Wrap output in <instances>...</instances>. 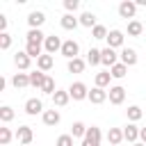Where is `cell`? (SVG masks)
<instances>
[{"instance_id":"cell-1","label":"cell","mask_w":146,"mask_h":146,"mask_svg":"<svg viewBox=\"0 0 146 146\" xmlns=\"http://www.w3.org/2000/svg\"><path fill=\"white\" fill-rule=\"evenodd\" d=\"M68 94H71L73 100H84V98H89V89H87L84 82H73V84L68 87Z\"/></svg>"},{"instance_id":"cell-2","label":"cell","mask_w":146,"mask_h":146,"mask_svg":"<svg viewBox=\"0 0 146 146\" xmlns=\"http://www.w3.org/2000/svg\"><path fill=\"white\" fill-rule=\"evenodd\" d=\"M82 146H100V128L98 125H91L82 139Z\"/></svg>"},{"instance_id":"cell-3","label":"cell","mask_w":146,"mask_h":146,"mask_svg":"<svg viewBox=\"0 0 146 146\" xmlns=\"http://www.w3.org/2000/svg\"><path fill=\"white\" fill-rule=\"evenodd\" d=\"M78 52H80V46H78V41H73V39H68V41H64V46H62V55L71 62V59H75L78 57Z\"/></svg>"},{"instance_id":"cell-4","label":"cell","mask_w":146,"mask_h":146,"mask_svg":"<svg viewBox=\"0 0 146 146\" xmlns=\"http://www.w3.org/2000/svg\"><path fill=\"white\" fill-rule=\"evenodd\" d=\"M43 46H46V55H55L57 50L62 52V46H64V43H62V39H59V36L50 34V36H46V43H43Z\"/></svg>"},{"instance_id":"cell-5","label":"cell","mask_w":146,"mask_h":146,"mask_svg":"<svg viewBox=\"0 0 146 146\" xmlns=\"http://www.w3.org/2000/svg\"><path fill=\"white\" fill-rule=\"evenodd\" d=\"M107 98H110V103L112 105H121L123 100H125V89L123 87H110V91H107Z\"/></svg>"},{"instance_id":"cell-6","label":"cell","mask_w":146,"mask_h":146,"mask_svg":"<svg viewBox=\"0 0 146 146\" xmlns=\"http://www.w3.org/2000/svg\"><path fill=\"white\" fill-rule=\"evenodd\" d=\"M135 11H137V2L123 0V2L119 5V16H121V18H135Z\"/></svg>"},{"instance_id":"cell-7","label":"cell","mask_w":146,"mask_h":146,"mask_svg":"<svg viewBox=\"0 0 146 146\" xmlns=\"http://www.w3.org/2000/svg\"><path fill=\"white\" fill-rule=\"evenodd\" d=\"M16 139L23 144V146H32V128L30 125H21L16 130Z\"/></svg>"},{"instance_id":"cell-8","label":"cell","mask_w":146,"mask_h":146,"mask_svg":"<svg viewBox=\"0 0 146 146\" xmlns=\"http://www.w3.org/2000/svg\"><path fill=\"white\" fill-rule=\"evenodd\" d=\"M43 21H46V14H43V11H30V16H27L30 30H39V27L43 25Z\"/></svg>"},{"instance_id":"cell-9","label":"cell","mask_w":146,"mask_h":146,"mask_svg":"<svg viewBox=\"0 0 146 146\" xmlns=\"http://www.w3.org/2000/svg\"><path fill=\"white\" fill-rule=\"evenodd\" d=\"M123 46V32L121 30H110L107 34V48H119Z\"/></svg>"},{"instance_id":"cell-10","label":"cell","mask_w":146,"mask_h":146,"mask_svg":"<svg viewBox=\"0 0 146 146\" xmlns=\"http://www.w3.org/2000/svg\"><path fill=\"white\" fill-rule=\"evenodd\" d=\"M100 57H103V66H107V68H112L114 64H119L114 48H103V50H100Z\"/></svg>"},{"instance_id":"cell-11","label":"cell","mask_w":146,"mask_h":146,"mask_svg":"<svg viewBox=\"0 0 146 146\" xmlns=\"http://www.w3.org/2000/svg\"><path fill=\"white\" fill-rule=\"evenodd\" d=\"M30 59H32V57H30L25 50H18V52L14 55V64H16L21 71H27V68H30Z\"/></svg>"},{"instance_id":"cell-12","label":"cell","mask_w":146,"mask_h":146,"mask_svg":"<svg viewBox=\"0 0 146 146\" xmlns=\"http://www.w3.org/2000/svg\"><path fill=\"white\" fill-rule=\"evenodd\" d=\"M121 62L125 66H135L137 64V50L135 48H123L121 50Z\"/></svg>"},{"instance_id":"cell-13","label":"cell","mask_w":146,"mask_h":146,"mask_svg":"<svg viewBox=\"0 0 146 146\" xmlns=\"http://www.w3.org/2000/svg\"><path fill=\"white\" fill-rule=\"evenodd\" d=\"M89 100H91L94 105H100V103H105V100H107V91H105V89H100V87H94V89L89 91Z\"/></svg>"},{"instance_id":"cell-14","label":"cell","mask_w":146,"mask_h":146,"mask_svg":"<svg viewBox=\"0 0 146 146\" xmlns=\"http://www.w3.org/2000/svg\"><path fill=\"white\" fill-rule=\"evenodd\" d=\"M68 100H71V94H68V89L64 91V89H57L55 94H52V103L57 105V107H64V105H68Z\"/></svg>"},{"instance_id":"cell-15","label":"cell","mask_w":146,"mask_h":146,"mask_svg":"<svg viewBox=\"0 0 146 146\" xmlns=\"http://www.w3.org/2000/svg\"><path fill=\"white\" fill-rule=\"evenodd\" d=\"M137 137H139V128H137L135 123H128V125L123 128V139L130 141V144H137Z\"/></svg>"},{"instance_id":"cell-16","label":"cell","mask_w":146,"mask_h":146,"mask_svg":"<svg viewBox=\"0 0 146 146\" xmlns=\"http://www.w3.org/2000/svg\"><path fill=\"white\" fill-rule=\"evenodd\" d=\"M46 73L43 71H32L30 73V87H36V89H41L43 87V82H46Z\"/></svg>"},{"instance_id":"cell-17","label":"cell","mask_w":146,"mask_h":146,"mask_svg":"<svg viewBox=\"0 0 146 146\" xmlns=\"http://www.w3.org/2000/svg\"><path fill=\"white\" fill-rule=\"evenodd\" d=\"M25 112H27V114H32V116H34V114H39V112H43V103H41L39 98H30V100L25 103Z\"/></svg>"},{"instance_id":"cell-18","label":"cell","mask_w":146,"mask_h":146,"mask_svg":"<svg viewBox=\"0 0 146 146\" xmlns=\"http://www.w3.org/2000/svg\"><path fill=\"white\" fill-rule=\"evenodd\" d=\"M107 141H110L112 146H121V141H123V130H121V128H110Z\"/></svg>"},{"instance_id":"cell-19","label":"cell","mask_w":146,"mask_h":146,"mask_svg":"<svg viewBox=\"0 0 146 146\" xmlns=\"http://www.w3.org/2000/svg\"><path fill=\"white\" fill-rule=\"evenodd\" d=\"M59 23H62V27H64V30H75V27L80 25V18H75L73 14H64Z\"/></svg>"},{"instance_id":"cell-20","label":"cell","mask_w":146,"mask_h":146,"mask_svg":"<svg viewBox=\"0 0 146 146\" xmlns=\"http://www.w3.org/2000/svg\"><path fill=\"white\" fill-rule=\"evenodd\" d=\"M11 84L16 89H23V87H30V73H16L11 78Z\"/></svg>"},{"instance_id":"cell-21","label":"cell","mask_w":146,"mask_h":146,"mask_svg":"<svg viewBox=\"0 0 146 146\" xmlns=\"http://www.w3.org/2000/svg\"><path fill=\"white\" fill-rule=\"evenodd\" d=\"M27 43L41 46V43H46V34H43L41 30H30V32H27Z\"/></svg>"},{"instance_id":"cell-22","label":"cell","mask_w":146,"mask_h":146,"mask_svg":"<svg viewBox=\"0 0 146 146\" xmlns=\"http://www.w3.org/2000/svg\"><path fill=\"white\" fill-rule=\"evenodd\" d=\"M43 123L46 125H57L59 123V112L57 110H46L43 112Z\"/></svg>"},{"instance_id":"cell-23","label":"cell","mask_w":146,"mask_h":146,"mask_svg":"<svg viewBox=\"0 0 146 146\" xmlns=\"http://www.w3.org/2000/svg\"><path fill=\"white\" fill-rule=\"evenodd\" d=\"M80 25H84V27H96L98 23H96V16L91 14V11H82V16H80Z\"/></svg>"},{"instance_id":"cell-24","label":"cell","mask_w":146,"mask_h":146,"mask_svg":"<svg viewBox=\"0 0 146 146\" xmlns=\"http://www.w3.org/2000/svg\"><path fill=\"white\" fill-rule=\"evenodd\" d=\"M36 66H39V71H50L52 68V55H41L39 59H36Z\"/></svg>"},{"instance_id":"cell-25","label":"cell","mask_w":146,"mask_h":146,"mask_svg":"<svg viewBox=\"0 0 146 146\" xmlns=\"http://www.w3.org/2000/svg\"><path fill=\"white\" fill-rule=\"evenodd\" d=\"M87 130H89V128H87V125H84L82 121H75V123L71 125V137H82V139H84Z\"/></svg>"},{"instance_id":"cell-26","label":"cell","mask_w":146,"mask_h":146,"mask_svg":"<svg viewBox=\"0 0 146 146\" xmlns=\"http://www.w3.org/2000/svg\"><path fill=\"white\" fill-rule=\"evenodd\" d=\"M87 62H89L91 66H98V64H103V57H100V50H98V48H91V50L87 52Z\"/></svg>"},{"instance_id":"cell-27","label":"cell","mask_w":146,"mask_h":146,"mask_svg":"<svg viewBox=\"0 0 146 146\" xmlns=\"http://www.w3.org/2000/svg\"><path fill=\"white\" fill-rule=\"evenodd\" d=\"M110 78H112V73H110V71H100V73H96V87L105 89V87L110 84Z\"/></svg>"},{"instance_id":"cell-28","label":"cell","mask_w":146,"mask_h":146,"mask_svg":"<svg viewBox=\"0 0 146 146\" xmlns=\"http://www.w3.org/2000/svg\"><path fill=\"white\" fill-rule=\"evenodd\" d=\"M82 71H84V59L75 57L68 62V73H82Z\"/></svg>"},{"instance_id":"cell-29","label":"cell","mask_w":146,"mask_h":146,"mask_svg":"<svg viewBox=\"0 0 146 146\" xmlns=\"http://www.w3.org/2000/svg\"><path fill=\"white\" fill-rule=\"evenodd\" d=\"M141 32H144V25H141L139 21H130V23H128V34H130V36H139Z\"/></svg>"},{"instance_id":"cell-30","label":"cell","mask_w":146,"mask_h":146,"mask_svg":"<svg viewBox=\"0 0 146 146\" xmlns=\"http://www.w3.org/2000/svg\"><path fill=\"white\" fill-rule=\"evenodd\" d=\"M110 73H112V78H123V75L128 73V66H125L123 62H119V64H114V66L110 68Z\"/></svg>"},{"instance_id":"cell-31","label":"cell","mask_w":146,"mask_h":146,"mask_svg":"<svg viewBox=\"0 0 146 146\" xmlns=\"http://www.w3.org/2000/svg\"><path fill=\"white\" fill-rule=\"evenodd\" d=\"M11 119H14V110H11L9 105H2V107H0V121H2V123H9Z\"/></svg>"},{"instance_id":"cell-32","label":"cell","mask_w":146,"mask_h":146,"mask_svg":"<svg viewBox=\"0 0 146 146\" xmlns=\"http://www.w3.org/2000/svg\"><path fill=\"white\" fill-rule=\"evenodd\" d=\"M141 116H144L141 107H137V105H130V107H128V119H130L132 123H135V121H139Z\"/></svg>"},{"instance_id":"cell-33","label":"cell","mask_w":146,"mask_h":146,"mask_svg":"<svg viewBox=\"0 0 146 146\" xmlns=\"http://www.w3.org/2000/svg\"><path fill=\"white\" fill-rule=\"evenodd\" d=\"M25 52H27L30 57H36V59H39V57H41V46H36V43H27V46H25Z\"/></svg>"},{"instance_id":"cell-34","label":"cell","mask_w":146,"mask_h":146,"mask_svg":"<svg viewBox=\"0 0 146 146\" xmlns=\"http://www.w3.org/2000/svg\"><path fill=\"white\" fill-rule=\"evenodd\" d=\"M41 91H43V94H50V96H52V94L57 91V89H55V80H52L50 75L46 78V82H43V87H41Z\"/></svg>"},{"instance_id":"cell-35","label":"cell","mask_w":146,"mask_h":146,"mask_svg":"<svg viewBox=\"0 0 146 146\" xmlns=\"http://www.w3.org/2000/svg\"><path fill=\"white\" fill-rule=\"evenodd\" d=\"M91 34H94V39H107V30H105V25H96L94 30H91Z\"/></svg>"},{"instance_id":"cell-36","label":"cell","mask_w":146,"mask_h":146,"mask_svg":"<svg viewBox=\"0 0 146 146\" xmlns=\"http://www.w3.org/2000/svg\"><path fill=\"white\" fill-rule=\"evenodd\" d=\"M9 141H11V130L9 128H0V144L7 146Z\"/></svg>"},{"instance_id":"cell-37","label":"cell","mask_w":146,"mask_h":146,"mask_svg":"<svg viewBox=\"0 0 146 146\" xmlns=\"http://www.w3.org/2000/svg\"><path fill=\"white\" fill-rule=\"evenodd\" d=\"M57 146H73V137L71 135H59L57 137Z\"/></svg>"},{"instance_id":"cell-38","label":"cell","mask_w":146,"mask_h":146,"mask_svg":"<svg viewBox=\"0 0 146 146\" xmlns=\"http://www.w3.org/2000/svg\"><path fill=\"white\" fill-rule=\"evenodd\" d=\"M9 46H11V36H9L7 32H2V34H0V48H2V50H7Z\"/></svg>"},{"instance_id":"cell-39","label":"cell","mask_w":146,"mask_h":146,"mask_svg":"<svg viewBox=\"0 0 146 146\" xmlns=\"http://www.w3.org/2000/svg\"><path fill=\"white\" fill-rule=\"evenodd\" d=\"M64 7H66V11H75L80 7V2L78 0H64Z\"/></svg>"},{"instance_id":"cell-40","label":"cell","mask_w":146,"mask_h":146,"mask_svg":"<svg viewBox=\"0 0 146 146\" xmlns=\"http://www.w3.org/2000/svg\"><path fill=\"white\" fill-rule=\"evenodd\" d=\"M0 30H2V32L7 30V16H2V14H0Z\"/></svg>"},{"instance_id":"cell-41","label":"cell","mask_w":146,"mask_h":146,"mask_svg":"<svg viewBox=\"0 0 146 146\" xmlns=\"http://www.w3.org/2000/svg\"><path fill=\"white\" fill-rule=\"evenodd\" d=\"M139 137H141V144H146V128L139 130Z\"/></svg>"},{"instance_id":"cell-42","label":"cell","mask_w":146,"mask_h":146,"mask_svg":"<svg viewBox=\"0 0 146 146\" xmlns=\"http://www.w3.org/2000/svg\"><path fill=\"white\" fill-rule=\"evenodd\" d=\"M132 146H146V144H132Z\"/></svg>"}]
</instances>
